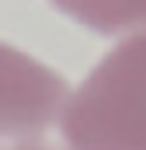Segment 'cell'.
<instances>
[{
    "instance_id": "7a4b0ae2",
    "label": "cell",
    "mask_w": 146,
    "mask_h": 150,
    "mask_svg": "<svg viewBox=\"0 0 146 150\" xmlns=\"http://www.w3.org/2000/svg\"><path fill=\"white\" fill-rule=\"evenodd\" d=\"M63 84L21 52L0 45V150H56L49 133Z\"/></svg>"
},
{
    "instance_id": "3957f363",
    "label": "cell",
    "mask_w": 146,
    "mask_h": 150,
    "mask_svg": "<svg viewBox=\"0 0 146 150\" xmlns=\"http://www.w3.org/2000/svg\"><path fill=\"white\" fill-rule=\"evenodd\" d=\"M56 4L101 32L146 21V0H56Z\"/></svg>"
},
{
    "instance_id": "6da1fadb",
    "label": "cell",
    "mask_w": 146,
    "mask_h": 150,
    "mask_svg": "<svg viewBox=\"0 0 146 150\" xmlns=\"http://www.w3.org/2000/svg\"><path fill=\"white\" fill-rule=\"evenodd\" d=\"M80 150H146V38L111 52L70 112Z\"/></svg>"
}]
</instances>
